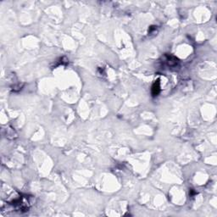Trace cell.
Listing matches in <instances>:
<instances>
[{
	"label": "cell",
	"instance_id": "cell-1",
	"mask_svg": "<svg viewBox=\"0 0 217 217\" xmlns=\"http://www.w3.org/2000/svg\"><path fill=\"white\" fill-rule=\"evenodd\" d=\"M160 81H159V80H157L152 87V94H153V96H157L160 93Z\"/></svg>",
	"mask_w": 217,
	"mask_h": 217
}]
</instances>
